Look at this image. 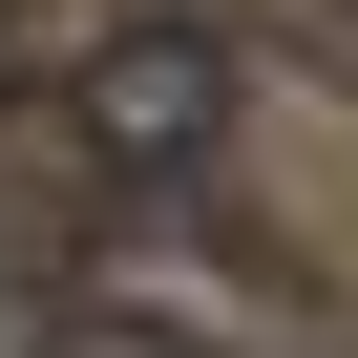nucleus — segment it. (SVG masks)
Segmentation results:
<instances>
[{"instance_id":"f257e3e1","label":"nucleus","mask_w":358,"mask_h":358,"mask_svg":"<svg viewBox=\"0 0 358 358\" xmlns=\"http://www.w3.org/2000/svg\"><path fill=\"white\" fill-rule=\"evenodd\" d=\"M211 127H232L211 43H127V64H106V169H127V190H169V169H211Z\"/></svg>"}]
</instances>
